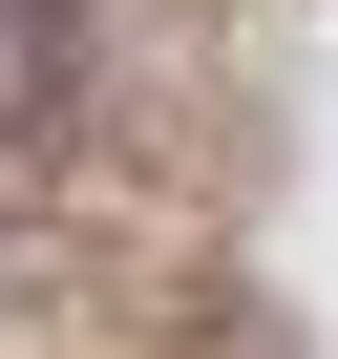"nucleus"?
I'll return each mask as SVG.
<instances>
[{
  "mask_svg": "<svg viewBox=\"0 0 338 359\" xmlns=\"http://www.w3.org/2000/svg\"><path fill=\"white\" fill-rule=\"evenodd\" d=\"M85 106V0H0V169Z\"/></svg>",
  "mask_w": 338,
  "mask_h": 359,
  "instance_id": "f257e3e1",
  "label": "nucleus"
}]
</instances>
